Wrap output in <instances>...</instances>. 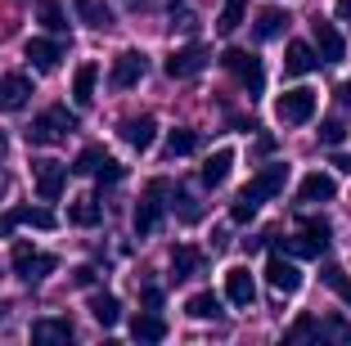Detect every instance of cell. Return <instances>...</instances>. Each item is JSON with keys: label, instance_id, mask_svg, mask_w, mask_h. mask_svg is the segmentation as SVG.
Instances as JSON below:
<instances>
[{"label": "cell", "instance_id": "obj_46", "mask_svg": "<svg viewBox=\"0 0 351 346\" xmlns=\"http://www.w3.org/2000/svg\"><path fill=\"white\" fill-rule=\"evenodd\" d=\"M0 315H5V310H0Z\"/></svg>", "mask_w": 351, "mask_h": 346}, {"label": "cell", "instance_id": "obj_43", "mask_svg": "<svg viewBox=\"0 0 351 346\" xmlns=\"http://www.w3.org/2000/svg\"><path fill=\"white\" fill-rule=\"evenodd\" d=\"M338 18H342V23H351V0H338Z\"/></svg>", "mask_w": 351, "mask_h": 346}, {"label": "cell", "instance_id": "obj_11", "mask_svg": "<svg viewBox=\"0 0 351 346\" xmlns=\"http://www.w3.org/2000/svg\"><path fill=\"white\" fill-rule=\"evenodd\" d=\"M311 41H315V54H320L324 63H342V59H347V41H342V32L333 27L329 18L311 23Z\"/></svg>", "mask_w": 351, "mask_h": 346}, {"label": "cell", "instance_id": "obj_36", "mask_svg": "<svg viewBox=\"0 0 351 346\" xmlns=\"http://www.w3.org/2000/svg\"><path fill=\"white\" fill-rule=\"evenodd\" d=\"M176 212H180V221L185 225H194V221H203V207L194 203V198L185 194V189H176Z\"/></svg>", "mask_w": 351, "mask_h": 346}, {"label": "cell", "instance_id": "obj_34", "mask_svg": "<svg viewBox=\"0 0 351 346\" xmlns=\"http://www.w3.org/2000/svg\"><path fill=\"white\" fill-rule=\"evenodd\" d=\"M320 279H324V284H329L333 293L342 297V301L351 306V279H347V270H342V265H324V270H320Z\"/></svg>", "mask_w": 351, "mask_h": 346}, {"label": "cell", "instance_id": "obj_31", "mask_svg": "<svg viewBox=\"0 0 351 346\" xmlns=\"http://www.w3.org/2000/svg\"><path fill=\"white\" fill-rule=\"evenodd\" d=\"M189 153H198V131L176 126V131L167 135V158H189Z\"/></svg>", "mask_w": 351, "mask_h": 346}, {"label": "cell", "instance_id": "obj_29", "mask_svg": "<svg viewBox=\"0 0 351 346\" xmlns=\"http://www.w3.org/2000/svg\"><path fill=\"white\" fill-rule=\"evenodd\" d=\"M36 23H41L45 32H54V36L68 32V14H63L59 0H36Z\"/></svg>", "mask_w": 351, "mask_h": 346}, {"label": "cell", "instance_id": "obj_19", "mask_svg": "<svg viewBox=\"0 0 351 346\" xmlns=\"http://www.w3.org/2000/svg\"><path fill=\"white\" fill-rule=\"evenodd\" d=\"M32 95V82L23 72H10V77H0V112H19Z\"/></svg>", "mask_w": 351, "mask_h": 346}, {"label": "cell", "instance_id": "obj_45", "mask_svg": "<svg viewBox=\"0 0 351 346\" xmlns=\"http://www.w3.org/2000/svg\"><path fill=\"white\" fill-rule=\"evenodd\" d=\"M122 5H149V0H122Z\"/></svg>", "mask_w": 351, "mask_h": 346}, {"label": "cell", "instance_id": "obj_4", "mask_svg": "<svg viewBox=\"0 0 351 346\" xmlns=\"http://www.w3.org/2000/svg\"><path fill=\"white\" fill-rule=\"evenodd\" d=\"M329 243H333L329 221H315V216H302L298 238H279V247H284L289 256H324V252H329Z\"/></svg>", "mask_w": 351, "mask_h": 346}, {"label": "cell", "instance_id": "obj_27", "mask_svg": "<svg viewBox=\"0 0 351 346\" xmlns=\"http://www.w3.org/2000/svg\"><path fill=\"white\" fill-rule=\"evenodd\" d=\"M32 342H73V319H36Z\"/></svg>", "mask_w": 351, "mask_h": 346}, {"label": "cell", "instance_id": "obj_13", "mask_svg": "<svg viewBox=\"0 0 351 346\" xmlns=\"http://www.w3.org/2000/svg\"><path fill=\"white\" fill-rule=\"evenodd\" d=\"M14 225H32V230H54L59 216L50 207H10V212L0 216V234H10Z\"/></svg>", "mask_w": 351, "mask_h": 346}, {"label": "cell", "instance_id": "obj_44", "mask_svg": "<svg viewBox=\"0 0 351 346\" xmlns=\"http://www.w3.org/2000/svg\"><path fill=\"white\" fill-rule=\"evenodd\" d=\"M5 153H10V140H5V131H0V158H5Z\"/></svg>", "mask_w": 351, "mask_h": 346}, {"label": "cell", "instance_id": "obj_1", "mask_svg": "<svg viewBox=\"0 0 351 346\" xmlns=\"http://www.w3.org/2000/svg\"><path fill=\"white\" fill-rule=\"evenodd\" d=\"M284 180H289V166L284 162H270V166H261L257 175H252L243 189H239V198L230 203V221L234 225H248L252 216H257V207L266 203V198H275L279 189H284Z\"/></svg>", "mask_w": 351, "mask_h": 346}, {"label": "cell", "instance_id": "obj_14", "mask_svg": "<svg viewBox=\"0 0 351 346\" xmlns=\"http://www.w3.org/2000/svg\"><path fill=\"white\" fill-rule=\"evenodd\" d=\"M266 284L275 288V293H284V297H293L302 288V270L293 261H284L279 252H270V261H266Z\"/></svg>", "mask_w": 351, "mask_h": 346}, {"label": "cell", "instance_id": "obj_9", "mask_svg": "<svg viewBox=\"0 0 351 346\" xmlns=\"http://www.w3.org/2000/svg\"><path fill=\"white\" fill-rule=\"evenodd\" d=\"M145 72H149L145 50H122L113 59V68H108V86H113V90H131V86L145 82Z\"/></svg>", "mask_w": 351, "mask_h": 346}, {"label": "cell", "instance_id": "obj_25", "mask_svg": "<svg viewBox=\"0 0 351 346\" xmlns=\"http://www.w3.org/2000/svg\"><path fill=\"white\" fill-rule=\"evenodd\" d=\"M73 10H77V18H82L86 27H95V32H108V27H113V10H108V5H99V0H73Z\"/></svg>", "mask_w": 351, "mask_h": 346}, {"label": "cell", "instance_id": "obj_21", "mask_svg": "<svg viewBox=\"0 0 351 346\" xmlns=\"http://www.w3.org/2000/svg\"><path fill=\"white\" fill-rule=\"evenodd\" d=\"M333 194H338V184H333V175H324V171L302 175V184H298V203H329Z\"/></svg>", "mask_w": 351, "mask_h": 346}, {"label": "cell", "instance_id": "obj_6", "mask_svg": "<svg viewBox=\"0 0 351 346\" xmlns=\"http://www.w3.org/2000/svg\"><path fill=\"white\" fill-rule=\"evenodd\" d=\"M315 103H320V95L311 90V86H293V90H284L275 99V122L284 126H302L315 117Z\"/></svg>", "mask_w": 351, "mask_h": 346}, {"label": "cell", "instance_id": "obj_40", "mask_svg": "<svg viewBox=\"0 0 351 346\" xmlns=\"http://www.w3.org/2000/svg\"><path fill=\"white\" fill-rule=\"evenodd\" d=\"M140 301H145L149 310H158V306H162V288H145V293H140Z\"/></svg>", "mask_w": 351, "mask_h": 346}, {"label": "cell", "instance_id": "obj_38", "mask_svg": "<svg viewBox=\"0 0 351 346\" xmlns=\"http://www.w3.org/2000/svg\"><path fill=\"white\" fill-rule=\"evenodd\" d=\"M122 175H126V166L117 162V158H104V162L95 166V180H99V184H117Z\"/></svg>", "mask_w": 351, "mask_h": 346}, {"label": "cell", "instance_id": "obj_8", "mask_svg": "<svg viewBox=\"0 0 351 346\" xmlns=\"http://www.w3.org/2000/svg\"><path fill=\"white\" fill-rule=\"evenodd\" d=\"M32 184H36V198H41V203H54V198L68 189V166L54 162V158H36V162H32Z\"/></svg>", "mask_w": 351, "mask_h": 346}, {"label": "cell", "instance_id": "obj_42", "mask_svg": "<svg viewBox=\"0 0 351 346\" xmlns=\"http://www.w3.org/2000/svg\"><path fill=\"white\" fill-rule=\"evenodd\" d=\"M333 166H338V171H347V175H351V153H333Z\"/></svg>", "mask_w": 351, "mask_h": 346}, {"label": "cell", "instance_id": "obj_32", "mask_svg": "<svg viewBox=\"0 0 351 346\" xmlns=\"http://www.w3.org/2000/svg\"><path fill=\"white\" fill-rule=\"evenodd\" d=\"M243 14H248V0H226V5H221V18H217V32H221V36L239 32Z\"/></svg>", "mask_w": 351, "mask_h": 346}, {"label": "cell", "instance_id": "obj_2", "mask_svg": "<svg viewBox=\"0 0 351 346\" xmlns=\"http://www.w3.org/2000/svg\"><path fill=\"white\" fill-rule=\"evenodd\" d=\"M73 131H77V117L63 108V103H54V108H45V112H36V117H32L27 144H36V149H50V144H63Z\"/></svg>", "mask_w": 351, "mask_h": 346}, {"label": "cell", "instance_id": "obj_7", "mask_svg": "<svg viewBox=\"0 0 351 346\" xmlns=\"http://www.w3.org/2000/svg\"><path fill=\"white\" fill-rule=\"evenodd\" d=\"M10 265H14V275H19L23 284H41L45 275H54V270H59V261H54V256L36 252L32 243H14V252H10Z\"/></svg>", "mask_w": 351, "mask_h": 346}, {"label": "cell", "instance_id": "obj_12", "mask_svg": "<svg viewBox=\"0 0 351 346\" xmlns=\"http://www.w3.org/2000/svg\"><path fill=\"white\" fill-rule=\"evenodd\" d=\"M23 54H27V63H32L36 72H54V68L63 63V54H68V50H63L59 36H32V41L23 45Z\"/></svg>", "mask_w": 351, "mask_h": 346}, {"label": "cell", "instance_id": "obj_20", "mask_svg": "<svg viewBox=\"0 0 351 346\" xmlns=\"http://www.w3.org/2000/svg\"><path fill=\"white\" fill-rule=\"evenodd\" d=\"M95 82H99V63H77V72H73V103L77 108H90L95 103Z\"/></svg>", "mask_w": 351, "mask_h": 346}, {"label": "cell", "instance_id": "obj_39", "mask_svg": "<svg viewBox=\"0 0 351 346\" xmlns=\"http://www.w3.org/2000/svg\"><path fill=\"white\" fill-rule=\"evenodd\" d=\"M73 284L77 288H90L95 284V265H77V270H73Z\"/></svg>", "mask_w": 351, "mask_h": 346}, {"label": "cell", "instance_id": "obj_22", "mask_svg": "<svg viewBox=\"0 0 351 346\" xmlns=\"http://www.w3.org/2000/svg\"><path fill=\"white\" fill-rule=\"evenodd\" d=\"M198 270H203V252H198L194 243H180L171 252V279L180 284V279H194Z\"/></svg>", "mask_w": 351, "mask_h": 346}, {"label": "cell", "instance_id": "obj_16", "mask_svg": "<svg viewBox=\"0 0 351 346\" xmlns=\"http://www.w3.org/2000/svg\"><path fill=\"white\" fill-rule=\"evenodd\" d=\"M122 140H126V149L149 153L154 140H158V122H154V117H126V122H122Z\"/></svg>", "mask_w": 351, "mask_h": 346}, {"label": "cell", "instance_id": "obj_18", "mask_svg": "<svg viewBox=\"0 0 351 346\" xmlns=\"http://www.w3.org/2000/svg\"><path fill=\"white\" fill-rule=\"evenodd\" d=\"M230 166H234V149H217L203 166H198V180H203L207 189H221V184L230 180Z\"/></svg>", "mask_w": 351, "mask_h": 346}, {"label": "cell", "instance_id": "obj_15", "mask_svg": "<svg viewBox=\"0 0 351 346\" xmlns=\"http://www.w3.org/2000/svg\"><path fill=\"white\" fill-rule=\"evenodd\" d=\"M226 297L239 306V310H248V306L257 301V284H252L248 265H230L226 270Z\"/></svg>", "mask_w": 351, "mask_h": 346}, {"label": "cell", "instance_id": "obj_26", "mask_svg": "<svg viewBox=\"0 0 351 346\" xmlns=\"http://www.w3.org/2000/svg\"><path fill=\"white\" fill-rule=\"evenodd\" d=\"M131 337H135V342H162V337H167V319L154 315V310H145V315L131 319Z\"/></svg>", "mask_w": 351, "mask_h": 346}, {"label": "cell", "instance_id": "obj_23", "mask_svg": "<svg viewBox=\"0 0 351 346\" xmlns=\"http://www.w3.org/2000/svg\"><path fill=\"white\" fill-rule=\"evenodd\" d=\"M289 10H275V5H270V10H261L257 14V23H252V36H257V41H275L279 32L289 27Z\"/></svg>", "mask_w": 351, "mask_h": 346}, {"label": "cell", "instance_id": "obj_3", "mask_svg": "<svg viewBox=\"0 0 351 346\" xmlns=\"http://www.w3.org/2000/svg\"><path fill=\"white\" fill-rule=\"evenodd\" d=\"M167 194H171V180H162V175H158V180H149L145 198L135 203V216H131V225H135V234H140V238H149L158 225H162V216H167V203H162V198Z\"/></svg>", "mask_w": 351, "mask_h": 346}, {"label": "cell", "instance_id": "obj_28", "mask_svg": "<svg viewBox=\"0 0 351 346\" xmlns=\"http://www.w3.org/2000/svg\"><path fill=\"white\" fill-rule=\"evenodd\" d=\"M99 221H104V207H99V198H77V203L68 207V225H82V230H95Z\"/></svg>", "mask_w": 351, "mask_h": 346}, {"label": "cell", "instance_id": "obj_35", "mask_svg": "<svg viewBox=\"0 0 351 346\" xmlns=\"http://www.w3.org/2000/svg\"><path fill=\"white\" fill-rule=\"evenodd\" d=\"M302 337H324V324L315 315H302L298 324L289 328V342H302Z\"/></svg>", "mask_w": 351, "mask_h": 346}, {"label": "cell", "instance_id": "obj_37", "mask_svg": "<svg viewBox=\"0 0 351 346\" xmlns=\"http://www.w3.org/2000/svg\"><path fill=\"white\" fill-rule=\"evenodd\" d=\"M342 140H347V126H342V117H329V122H320V144L338 149Z\"/></svg>", "mask_w": 351, "mask_h": 346}, {"label": "cell", "instance_id": "obj_33", "mask_svg": "<svg viewBox=\"0 0 351 346\" xmlns=\"http://www.w3.org/2000/svg\"><path fill=\"white\" fill-rule=\"evenodd\" d=\"M104 158H108V153H104V149H99V144H86V149H82V153H77V162H73V166H68V171H77V175H95V166H99V162H104Z\"/></svg>", "mask_w": 351, "mask_h": 346}, {"label": "cell", "instance_id": "obj_41", "mask_svg": "<svg viewBox=\"0 0 351 346\" xmlns=\"http://www.w3.org/2000/svg\"><path fill=\"white\" fill-rule=\"evenodd\" d=\"M338 103H342V108H351V77L338 86Z\"/></svg>", "mask_w": 351, "mask_h": 346}, {"label": "cell", "instance_id": "obj_24", "mask_svg": "<svg viewBox=\"0 0 351 346\" xmlns=\"http://www.w3.org/2000/svg\"><path fill=\"white\" fill-rule=\"evenodd\" d=\"M90 319L99 328H117V319H122V301H117L113 293H95L90 297Z\"/></svg>", "mask_w": 351, "mask_h": 346}, {"label": "cell", "instance_id": "obj_17", "mask_svg": "<svg viewBox=\"0 0 351 346\" xmlns=\"http://www.w3.org/2000/svg\"><path fill=\"white\" fill-rule=\"evenodd\" d=\"M320 68V54H315V45L306 41H289V50H284V72L289 77H306V72Z\"/></svg>", "mask_w": 351, "mask_h": 346}, {"label": "cell", "instance_id": "obj_10", "mask_svg": "<svg viewBox=\"0 0 351 346\" xmlns=\"http://www.w3.org/2000/svg\"><path fill=\"white\" fill-rule=\"evenodd\" d=\"M207 59H212V54H207V45L203 41H189V45H180V50L162 63V72L171 77V82H185V77H198V72L207 68Z\"/></svg>", "mask_w": 351, "mask_h": 346}, {"label": "cell", "instance_id": "obj_30", "mask_svg": "<svg viewBox=\"0 0 351 346\" xmlns=\"http://www.w3.org/2000/svg\"><path fill=\"white\" fill-rule=\"evenodd\" d=\"M185 315H189V319H221L226 310H221V297H217V293H194V297L185 301Z\"/></svg>", "mask_w": 351, "mask_h": 346}, {"label": "cell", "instance_id": "obj_5", "mask_svg": "<svg viewBox=\"0 0 351 346\" xmlns=\"http://www.w3.org/2000/svg\"><path fill=\"white\" fill-rule=\"evenodd\" d=\"M221 68H226L243 90H248V99H252V95H261V86H266V68H261V59H257V54H248V50H234V45H230V50L221 54Z\"/></svg>", "mask_w": 351, "mask_h": 346}]
</instances>
